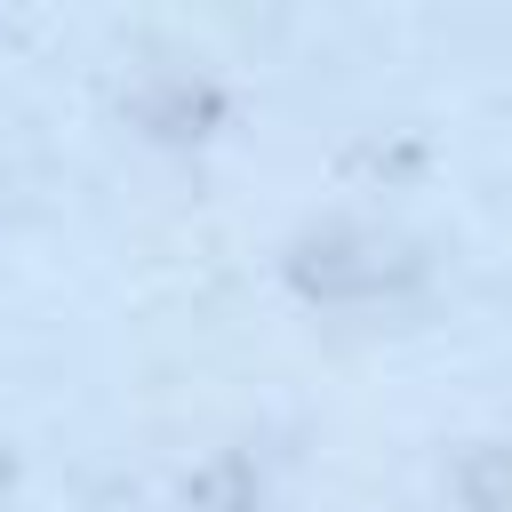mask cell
<instances>
[{
    "label": "cell",
    "instance_id": "cell-1",
    "mask_svg": "<svg viewBox=\"0 0 512 512\" xmlns=\"http://www.w3.org/2000/svg\"><path fill=\"white\" fill-rule=\"evenodd\" d=\"M0 488H8V456H0Z\"/></svg>",
    "mask_w": 512,
    "mask_h": 512
}]
</instances>
